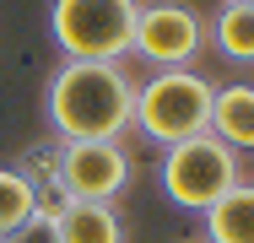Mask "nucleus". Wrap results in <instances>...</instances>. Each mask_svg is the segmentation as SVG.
<instances>
[{
  "label": "nucleus",
  "instance_id": "f257e3e1",
  "mask_svg": "<svg viewBox=\"0 0 254 243\" xmlns=\"http://www.w3.org/2000/svg\"><path fill=\"white\" fill-rule=\"evenodd\" d=\"M44 119L60 141H119L135 124L125 60H60L44 87Z\"/></svg>",
  "mask_w": 254,
  "mask_h": 243
},
{
  "label": "nucleus",
  "instance_id": "f03ea898",
  "mask_svg": "<svg viewBox=\"0 0 254 243\" xmlns=\"http://www.w3.org/2000/svg\"><path fill=\"white\" fill-rule=\"evenodd\" d=\"M211 97H216V87L195 65L157 70L146 81H135V130L157 146H179L190 135H205L211 130Z\"/></svg>",
  "mask_w": 254,
  "mask_h": 243
},
{
  "label": "nucleus",
  "instance_id": "7ed1b4c3",
  "mask_svg": "<svg viewBox=\"0 0 254 243\" xmlns=\"http://www.w3.org/2000/svg\"><path fill=\"white\" fill-rule=\"evenodd\" d=\"M141 0H49V33L65 60H125Z\"/></svg>",
  "mask_w": 254,
  "mask_h": 243
},
{
  "label": "nucleus",
  "instance_id": "20e7f679",
  "mask_svg": "<svg viewBox=\"0 0 254 243\" xmlns=\"http://www.w3.org/2000/svg\"><path fill=\"white\" fill-rule=\"evenodd\" d=\"M244 179V162L227 141H216L211 130L190 135L179 146H162V194L179 205V211H211L222 194Z\"/></svg>",
  "mask_w": 254,
  "mask_h": 243
},
{
  "label": "nucleus",
  "instance_id": "39448f33",
  "mask_svg": "<svg viewBox=\"0 0 254 243\" xmlns=\"http://www.w3.org/2000/svg\"><path fill=\"white\" fill-rule=\"evenodd\" d=\"M205 44H211V27H205L200 11L184 5V0H146L135 11V44H130V54L152 60L157 70L195 65Z\"/></svg>",
  "mask_w": 254,
  "mask_h": 243
},
{
  "label": "nucleus",
  "instance_id": "423d86ee",
  "mask_svg": "<svg viewBox=\"0 0 254 243\" xmlns=\"http://www.w3.org/2000/svg\"><path fill=\"white\" fill-rule=\"evenodd\" d=\"M60 146V184L70 200H119L130 184V151L119 141H54Z\"/></svg>",
  "mask_w": 254,
  "mask_h": 243
},
{
  "label": "nucleus",
  "instance_id": "0eeeda50",
  "mask_svg": "<svg viewBox=\"0 0 254 243\" xmlns=\"http://www.w3.org/2000/svg\"><path fill=\"white\" fill-rule=\"evenodd\" d=\"M211 135L227 141L238 157L254 151V87L249 81L216 87V97H211Z\"/></svg>",
  "mask_w": 254,
  "mask_h": 243
},
{
  "label": "nucleus",
  "instance_id": "6e6552de",
  "mask_svg": "<svg viewBox=\"0 0 254 243\" xmlns=\"http://www.w3.org/2000/svg\"><path fill=\"white\" fill-rule=\"evenodd\" d=\"M60 243H125V216L108 200H70L60 216Z\"/></svg>",
  "mask_w": 254,
  "mask_h": 243
},
{
  "label": "nucleus",
  "instance_id": "1a4fd4ad",
  "mask_svg": "<svg viewBox=\"0 0 254 243\" xmlns=\"http://www.w3.org/2000/svg\"><path fill=\"white\" fill-rule=\"evenodd\" d=\"M205 243H254V179H238L205 211Z\"/></svg>",
  "mask_w": 254,
  "mask_h": 243
},
{
  "label": "nucleus",
  "instance_id": "9d476101",
  "mask_svg": "<svg viewBox=\"0 0 254 243\" xmlns=\"http://www.w3.org/2000/svg\"><path fill=\"white\" fill-rule=\"evenodd\" d=\"M16 173L33 184V205H38V216H60L65 205H70V194L60 184V146H33V151H22V162H16Z\"/></svg>",
  "mask_w": 254,
  "mask_h": 243
},
{
  "label": "nucleus",
  "instance_id": "9b49d317",
  "mask_svg": "<svg viewBox=\"0 0 254 243\" xmlns=\"http://www.w3.org/2000/svg\"><path fill=\"white\" fill-rule=\"evenodd\" d=\"M205 27H211V44H216L222 60L254 65V5H244V0H222L216 16H211Z\"/></svg>",
  "mask_w": 254,
  "mask_h": 243
},
{
  "label": "nucleus",
  "instance_id": "f8f14e48",
  "mask_svg": "<svg viewBox=\"0 0 254 243\" xmlns=\"http://www.w3.org/2000/svg\"><path fill=\"white\" fill-rule=\"evenodd\" d=\"M27 216H38V205H33V184H27L11 162H0V238L16 233Z\"/></svg>",
  "mask_w": 254,
  "mask_h": 243
},
{
  "label": "nucleus",
  "instance_id": "ddd939ff",
  "mask_svg": "<svg viewBox=\"0 0 254 243\" xmlns=\"http://www.w3.org/2000/svg\"><path fill=\"white\" fill-rule=\"evenodd\" d=\"M0 243H60V227H54L49 216H27L16 233H5Z\"/></svg>",
  "mask_w": 254,
  "mask_h": 243
},
{
  "label": "nucleus",
  "instance_id": "4468645a",
  "mask_svg": "<svg viewBox=\"0 0 254 243\" xmlns=\"http://www.w3.org/2000/svg\"><path fill=\"white\" fill-rule=\"evenodd\" d=\"M244 5H254V0H244Z\"/></svg>",
  "mask_w": 254,
  "mask_h": 243
}]
</instances>
